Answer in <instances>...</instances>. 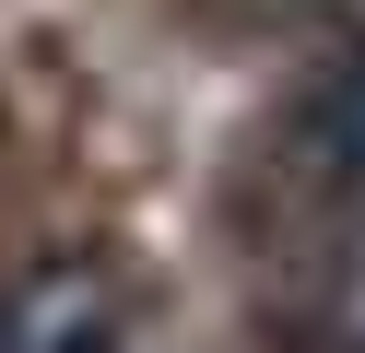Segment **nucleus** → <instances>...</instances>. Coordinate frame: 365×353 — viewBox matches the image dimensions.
<instances>
[{
	"label": "nucleus",
	"mask_w": 365,
	"mask_h": 353,
	"mask_svg": "<svg viewBox=\"0 0 365 353\" xmlns=\"http://www.w3.org/2000/svg\"><path fill=\"white\" fill-rule=\"evenodd\" d=\"M0 353H118V306L95 271H48L24 282V306L0 318Z\"/></svg>",
	"instance_id": "f257e3e1"
},
{
	"label": "nucleus",
	"mask_w": 365,
	"mask_h": 353,
	"mask_svg": "<svg viewBox=\"0 0 365 353\" xmlns=\"http://www.w3.org/2000/svg\"><path fill=\"white\" fill-rule=\"evenodd\" d=\"M307 141H318V165H330L341 212L365 224V71H341V83H330V94L307 106Z\"/></svg>",
	"instance_id": "f03ea898"
}]
</instances>
